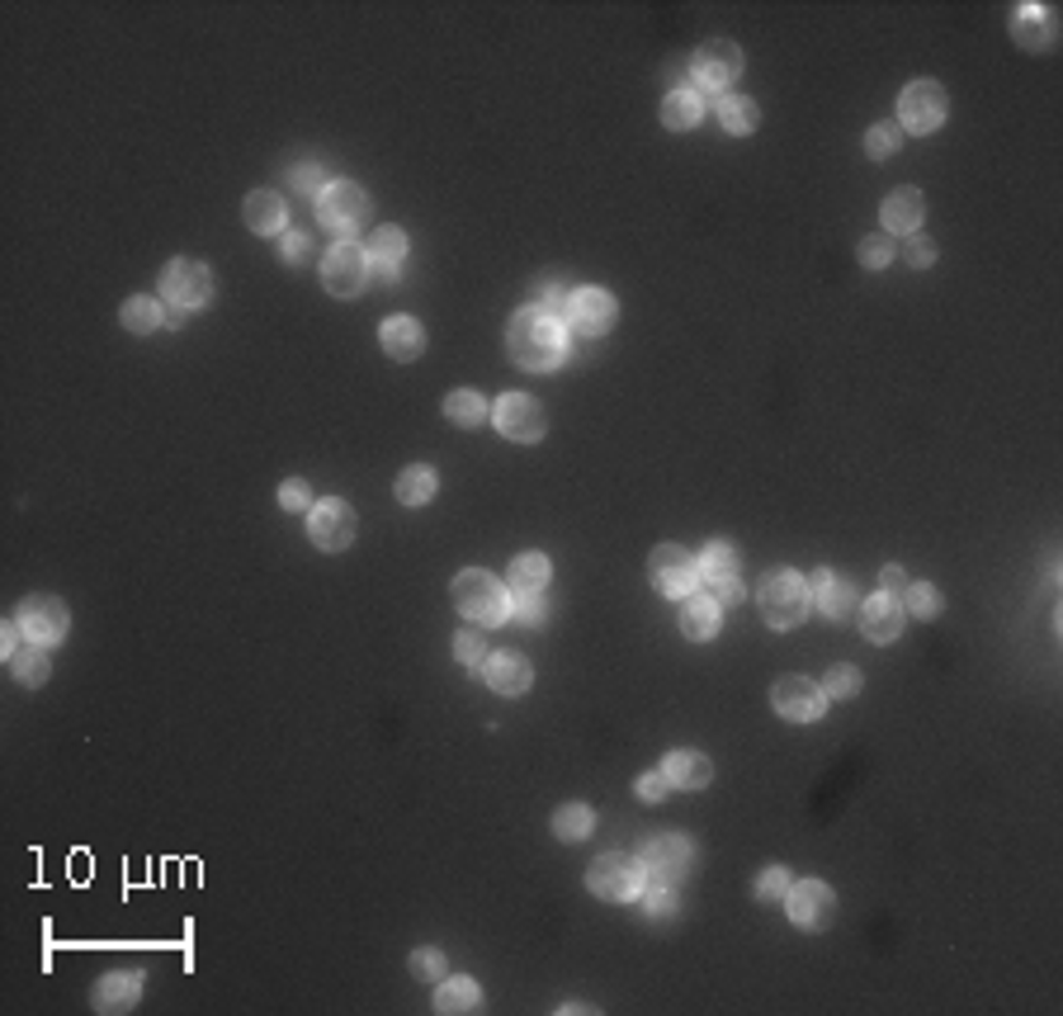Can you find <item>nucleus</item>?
I'll return each instance as SVG.
<instances>
[{
  "instance_id": "40",
  "label": "nucleus",
  "mask_w": 1063,
  "mask_h": 1016,
  "mask_svg": "<svg viewBox=\"0 0 1063 1016\" xmlns=\"http://www.w3.org/2000/svg\"><path fill=\"white\" fill-rule=\"evenodd\" d=\"M823 695L827 700H856L860 695V671L856 667H846V662H837L823 677Z\"/></svg>"
},
{
  "instance_id": "35",
  "label": "nucleus",
  "mask_w": 1063,
  "mask_h": 1016,
  "mask_svg": "<svg viewBox=\"0 0 1063 1016\" xmlns=\"http://www.w3.org/2000/svg\"><path fill=\"white\" fill-rule=\"evenodd\" d=\"M444 417H450L454 426H482V421H487V403H482V393H473V389H454L450 397H444Z\"/></svg>"
},
{
  "instance_id": "30",
  "label": "nucleus",
  "mask_w": 1063,
  "mask_h": 1016,
  "mask_svg": "<svg viewBox=\"0 0 1063 1016\" xmlns=\"http://www.w3.org/2000/svg\"><path fill=\"white\" fill-rule=\"evenodd\" d=\"M700 577H705L709 586L714 582H732L738 577V549H732L728 539H714V543H705V553H700Z\"/></svg>"
},
{
  "instance_id": "17",
  "label": "nucleus",
  "mask_w": 1063,
  "mask_h": 1016,
  "mask_svg": "<svg viewBox=\"0 0 1063 1016\" xmlns=\"http://www.w3.org/2000/svg\"><path fill=\"white\" fill-rule=\"evenodd\" d=\"M903 624H908V606H903L898 596H870L865 606H860V634H865L870 643H894L903 634Z\"/></svg>"
},
{
  "instance_id": "51",
  "label": "nucleus",
  "mask_w": 1063,
  "mask_h": 1016,
  "mask_svg": "<svg viewBox=\"0 0 1063 1016\" xmlns=\"http://www.w3.org/2000/svg\"><path fill=\"white\" fill-rule=\"evenodd\" d=\"M908 261H912V265H931V261H936V241L912 232V241H908Z\"/></svg>"
},
{
  "instance_id": "27",
  "label": "nucleus",
  "mask_w": 1063,
  "mask_h": 1016,
  "mask_svg": "<svg viewBox=\"0 0 1063 1016\" xmlns=\"http://www.w3.org/2000/svg\"><path fill=\"white\" fill-rule=\"evenodd\" d=\"M700 119H705V95L695 91V85H681V91H671L662 99V123L677 128V133H685V128H695Z\"/></svg>"
},
{
  "instance_id": "47",
  "label": "nucleus",
  "mask_w": 1063,
  "mask_h": 1016,
  "mask_svg": "<svg viewBox=\"0 0 1063 1016\" xmlns=\"http://www.w3.org/2000/svg\"><path fill=\"white\" fill-rule=\"evenodd\" d=\"M511 614L521 624H544V600L539 596H525V591H511Z\"/></svg>"
},
{
  "instance_id": "28",
  "label": "nucleus",
  "mask_w": 1063,
  "mask_h": 1016,
  "mask_svg": "<svg viewBox=\"0 0 1063 1016\" xmlns=\"http://www.w3.org/2000/svg\"><path fill=\"white\" fill-rule=\"evenodd\" d=\"M247 227L255 237H275L279 227H284V199L279 194H270V190H255V194H247Z\"/></svg>"
},
{
  "instance_id": "26",
  "label": "nucleus",
  "mask_w": 1063,
  "mask_h": 1016,
  "mask_svg": "<svg viewBox=\"0 0 1063 1016\" xmlns=\"http://www.w3.org/2000/svg\"><path fill=\"white\" fill-rule=\"evenodd\" d=\"M922 213H927V199H922V190H894L884 199V227L888 232H917V223H922Z\"/></svg>"
},
{
  "instance_id": "8",
  "label": "nucleus",
  "mask_w": 1063,
  "mask_h": 1016,
  "mask_svg": "<svg viewBox=\"0 0 1063 1016\" xmlns=\"http://www.w3.org/2000/svg\"><path fill=\"white\" fill-rule=\"evenodd\" d=\"M648 577H653V586L662 596L685 600L695 591V582H700V567H695V558L685 553L681 543H657L653 558H648Z\"/></svg>"
},
{
  "instance_id": "32",
  "label": "nucleus",
  "mask_w": 1063,
  "mask_h": 1016,
  "mask_svg": "<svg viewBox=\"0 0 1063 1016\" xmlns=\"http://www.w3.org/2000/svg\"><path fill=\"white\" fill-rule=\"evenodd\" d=\"M718 123H724V133H752V128L761 123V109L752 105L747 95H718Z\"/></svg>"
},
{
  "instance_id": "21",
  "label": "nucleus",
  "mask_w": 1063,
  "mask_h": 1016,
  "mask_svg": "<svg viewBox=\"0 0 1063 1016\" xmlns=\"http://www.w3.org/2000/svg\"><path fill=\"white\" fill-rule=\"evenodd\" d=\"M662 776L671 780V790H705V785L714 780V762L705 752H695V748H681V752H671L662 762Z\"/></svg>"
},
{
  "instance_id": "25",
  "label": "nucleus",
  "mask_w": 1063,
  "mask_h": 1016,
  "mask_svg": "<svg viewBox=\"0 0 1063 1016\" xmlns=\"http://www.w3.org/2000/svg\"><path fill=\"white\" fill-rule=\"evenodd\" d=\"M718 624H724V614H718V600L714 596H685L681 606V634L695 638V643H709L718 634Z\"/></svg>"
},
{
  "instance_id": "39",
  "label": "nucleus",
  "mask_w": 1063,
  "mask_h": 1016,
  "mask_svg": "<svg viewBox=\"0 0 1063 1016\" xmlns=\"http://www.w3.org/2000/svg\"><path fill=\"white\" fill-rule=\"evenodd\" d=\"M677 908H681V898L671 889V880H653L648 894H643V912L657 922H667V918H677Z\"/></svg>"
},
{
  "instance_id": "55",
  "label": "nucleus",
  "mask_w": 1063,
  "mask_h": 1016,
  "mask_svg": "<svg viewBox=\"0 0 1063 1016\" xmlns=\"http://www.w3.org/2000/svg\"><path fill=\"white\" fill-rule=\"evenodd\" d=\"M884 586H888V596H903V591H908V572L888 563V567H884Z\"/></svg>"
},
{
  "instance_id": "31",
  "label": "nucleus",
  "mask_w": 1063,
  "mask_h": 1016,
  "mask_svg": "<svg viewBox=\"0 0 1063 1016\" xmlns=\"http://www.w3.org/2000/svg\"><path fill=\"white\" fill-rule=\"evenodd\" d=\"M430 497H435V468L426 464H411L397 474V502L402 506H426Z\"/></svg>"
},
{
  "instance_id": "36",
  "label": "nucleus",
  "mask_w": 1063,
  "mask_h": 1016,
  "mask_svg": "<svg viewBox=\"0 0 1063 1016\" xmlns=\"http://www.w3.org/2000/svg\"><path fill=\"white\" fill-rule=\"evenodd\" d=\"M10 671L20 685H43L48 681V657H43V643H28V648H20L10 657Z\"/></svg>"
},
{
  "instance_id": "41",
  "label": "nucleus",
  "mask_w": 1063,
  "mask_h": 1016,
  "mask_svg": "<svg viewBox=\"0 0 1063 1016\" xmlns=\"http://www.w3.org/2000/svg\"><path fill=\"white\" fill-rule=\"evenodd\" d=\"M903 147V128L898 123H874L865 133V152L874 156V162H884V156H894Z\"/></svg>"
},
{
  "instance_id": "2",
  "label": "nucleus",
  "mask_w": 1063,
  "mask_h": 1016,
  "mask_svg": "<svg viewBox=\"0 0 1063 1016\" xmlns=\"http://www.w3.org/2000/svg\"><path fill=\"white\" fill-rule=\"evenodd\" d=\"M454 606L473 624H501V620H511V586L497 582L482 567H468L454 577Z\"/></svg>"
},
{
  "instance_id": "42",
  "label": "nucleus",
  "mask_w": 1063,
  "mask_h": 1016,
  "mask_svg": "<svg viewBox=\"0 0 1063 1016\" xmlns=\"http://www.w3.org/2000/svg\"><path fill=\"white\" fill-rule=\"evenodd\" d=\"M908 606L917 620H936L941 614V591L931 582H908Z\"/></svg>"
},
{
  "instance_id": "53",
  "label": "nucleus",
  "mask_w": 1063,
  "mask_h": 1016,
  "mask_svg": "<svg viewBox=\"0 0 1063 1016\" xmlns=\"http://www.w3.org/2000/svg\"><path fill=\"white\" fill-rule=\"evenodd\" d=\"M303 255H308V237L303 232H284V261L298 265Z\"/></svg>"
},
{
  "instance_id": "7",
  "label": "nucleus",
  "mask_w": 1063,
  "mask_h": 1016,
  "mask_svg": "<svg viewBox=\"0 0 1063 1016\" xmlns=\"http://www.w3.org/2000/svg\"><path fill=\"white\" fill-rule=\"evenodd\" d=\"M586 889L596 898H614V904H629V898L643 894V865L629 861V856H600L586 870Z\"/></svg>"
},
{
  "instance_id": "46",
  "label": "nucleus",
  "mask_w": 1063,
  "mask_h": 1016,
  "mask_svg": "<svg viewBox=\"0 0 1063 1016\" xmlns=\"http://www.w3.org/2000/svg\"><path fill=\"white\" fill-rule=\"evenodd\" d=\"M411 975H416V979H444V955H440L435 946L411 951Z\"/></svg>"
},
{
  "instance_id": "22",
  "label": "nucleus",
  "mask_w": 1063,
  "mask_h": 1016,
  "mask_svg": "<svg viewBox=\"0 0 1063 1016\" xmlns=\"http://www.w3.org/2000/svg\"><path fill=\"white\" fill-rule=\"evenodd\" d=\"M379 340H383V350L393 355V360H421V350H426V326L416 322V318H387V322L379 326Z\"/></svg>"
},
{
  "instance_id": "45",
  "label": "nucleus",
  "mask_w": 1063,
  "mask_h": 1016,
  "mask_svg": "<svg viewBox=\"0 0 1063 1016\" xmlns=\"http://www.w3.org/2000/svg\"><path fill=\"white\" fill-rule=\"evenodd\" d=\"M454 657H458L464 667H482V662H487V643H482V634H473V629H468V634H458V638H454Z\"/></svg>"
},
{
  "instance_id": "20",
  "label": "nucleus",
  "mask_w": 1063,
  "mask_h": 1016,
  "mask_svg": "<svg viewBox=\"0 0 1063 1016\" xmlns=\"http://www.w3.org/2000/svg\"><path fill=\"white\" fill-rule=\"evenodd\" d=\"M691 841L685 837H677V833H667V837H657L653 847H648V856H643V865H648V875L653 880H677V875H685L691 870Z\"/></svg>"
},
{
  "instance_id": "11",
  "label": "nucleus",
  "mask_w": 1063,
  "mask_h": 1016,
  "mask_svg": "<svg viewBox=\"0 0 1063 1016\" xmlns=\"http://www.w3.org/2000/svg\"><path fill=\"white\" fill-rule=\"evenodd\" d=\"M691 71H695V85H705V91H728V85L742 76V48L728 38L700 43L695 57H691Z\"/></svg>"
},
{
  "instance_id": "44",
  "label": "nucleus",
  "mask_w": 1063,
  "mask_h": 1016,
  "mask_svg": "<svg viewBox=\"0 0 1063 1016\" xmlns=\"http://www.w3.org/2000/svg\"><path fill=\"white\" fill-rule=\"evenodd\" d=\"M888 261H894V241H888V237H865V241H860V265H865V270H884Z\"/></svg>"
},
{
  "instance_id": "54",
  "label": "nucleus",
  "mask_w": 1063,
  "mask_h": 1016,
  "mask_svg": "<svg viewBox=\"0 0 1063 1016\" xmlns=\"http://www.w3.org/2000/svg\"><path fill=\"white\" fill-rule=\"evenodd\" d=\"M369 279H379L383 289H393V284H397V265L393 261H369Z\"/></svg>"
},
{
  "instance_id": "12",
  "label": "nucleus",
  "mask_w": 1063,
  "mask_h": 1016,
  "mask_svg": "<svg viewBox=\"0 0 1063 1016\" xmlns=\"http://www.w3.org/2000/svg\"><path fill=\"white\" fill-rule=\"evenodd\" d=\"M497 431L515 440V445H535L549 431V421H544V407L529 393H506L497 397Z\"/></svg>"
},
{
  "instance_id": "9",
  "label": "nucleus",
  "mask_w": 1063,
  "mask_h": 1016,
  "mask_svg": "<svg viewBox=\"0 0 1063 1016\" xmlns=\"http://www.w3.org/2000/svg\"><path fill=\"white\" fill-rule=\"evenodd\" d=\"M162 298H166L170 308H180V312L204 308L208 298H213L208 265H199V261H170L166 275H162Z\"/></svg>"
},
{
  "instance_id": "56",
  "label": "nucleus",
  "mask_w": 1063,
  "mask_h": 1016,
  "mask_svg": "<svg viewBox=\"0 0 1063 1016\" xmlns=\"http://www.w3.org/2000/svg\"><path fill=\"white\" fill-rule=\"evenodd\" d=\"M709 591H714V600H718V606H732V600L742 596V586H738V577H732V582H714Z\"/></svg>"
},
{
  "instance_id": "49",
  "label": "nucleus",
  "mask_w": 1063,
  "mask_h": 1016,
  "mask_svg": "<svg viewBox=\"0 0 1063 1016\" xmlns=\"http://www.w3.org/2000/svg\"><path fill=\"white\" fill-rule=\"evenodd\" d=\"M308 502H312V497H308V482L303 478H289L279 488V506L284 511H308Z\"/></svg>"
},
{
  "instance_id": "6",
  "label": "nucleus",
  "mask_w": 1063,
  "mask_h": 1016,
  "mask_svg": "<svg viewBox=\"0 0 1063 1016\" xmlns=\"http://www.w3.org/2000/svg\"><path fill=\"white\" fill-rule=\"evenodd\" d=\"M365 213H369V194H365V184H355V180H332L318 194L322 227H332V232H341V237H350L355 227L365 223Z\"/></svg>"
},
{
  "instance_id": "38",
  "label": "nucleus",
  "mask_w": 1063,
  "mask_h": 1016,
  "mask_svg": "<svg viewBox=\"0 0 1063 1016\" xmlns=\"http://www.w3.org/2000/svg\"><path fill=\"white\" fill-rule=\"evenodd\" d=\"M402 255H407V232H402V227H379V232L369 237V261L402 265Z\"/></svg>"
},
{
  "instance_id": "18",
  "label": "nucleus",
  "mask_w": 1063,
  "mask_h": 1016,
  "mask_svg": "<svg viewBox=\"0 0 1063 1016\" xmlns=\"http://www.w3.org/2000/svg\"><path fill=\"white\" fill-rule=\"evenodd\" d=\"M478 671L497 695H525L529 685H535V667H529L521 653H497V657H487Z\"/></svg>"
},
{
  "instance_id": "3",
  "label": "nucleus",
  "mask_w": 1063,
  "mask_h": 1016,
  "mask_svg": "<svg viewBox=\"0 0 1063 1016\" xmlns=\"http://www.w3.org/2000/svg\"><path fill=\"white\" fill-rule=\"evenodd\" d=\"M809 582L799 577V572H771L766 582H761V620H766L771 629H795L803 624V614H809Z\"/></svg>"
},
{
  "instance_id": "48",
  "label": "nucleus",
  "mask_w": 1063,
  "mask_h": 1016,
  "mask_svg": "<svg viewBox=\"0 0 1063 1016\" xmlns=\"http://www.w3.org/2000/svg\"><path fill=\"white\" fill-rule=\"evenodd\" d=\"M638 799H648V804H662V799L671 794V780L662 776V770H648V776H638Z\"/></svg>"
},
{
  "instance_id": "19",
  "label": "nucleus",
  "mask_w": 1063,
  "mask_h": 1016,
  "mask_svg": "<svg viewBox=\"0 0 1063 1016\" xmlns=\"http://www.w3.org/2000/svg\"><path fill=\"white\" fill-rule=\"evenodd\" d=\"M809 596L817 600V610H823L827 620H851V614L860 610L856 586H851V582H841V577H832L827 567H823V572H813V577H809Z\"/></svg>"
},
{
  "instance_id": "23",
  "label": "nucleus",
  "mask_w": 1063,
  "mask_h": 1016,
  "mask_svg": "<svg viewBox=\"0 0 1063 1016\" xmlns=\"http://www.w3.org/2000/svg\"><path fill=\"white\" fill-rule=\"evenodd\" d=\"M142 997V975L123 969V975H105L95 983V1012H133Z\"/></svg>"
},
{
  "instance_id": "43",
  "label": "nucleus",
  "mask_w": 1063,
  "mask_h": 1016,
  "mask_svg": "<svg viewBox=\"0 0 1063 1016\" xmlns=\"http://www.w3.org/2000/svg\"><path fill=\"white\" fill-rule=\"evenodd\" d=\"M789 884H795V880H789V870L771 865V870H761V875H756V898H761V904H775V898L789 894Z\"/></svg>"
},
{
  "instance_id": "37",
  "label": "nucleus",
  "mask_w": 1063,
  "mask_h": 1016,
  "mask_svg": "<svg viewBox=\"0 0 1063 1016\" xmlns=\"http://www.w3.org/2000/svg\"><path fill=\"white\" fill-rule=\"evenodd\" d=\"M156 322H166V312L156 308V298H128L123 303V326L128 332H138V336H147V332H156Z\"/></svg>"
},
{
  "instance_id": "15",
  "label": "nucleus",
  "mask_w": 1063,
  "mask_h": 1016,
  "mask_svg": "<svg viewBox=\"0 0 1063 1016\" xmlns=\"http://www.w3.org/2000/svg\"><path fill=\"white\" fill-rule=\"evenodd\" d=\"M14 624L24 629V638L28 643H62L67 638V624H71V614H67V606L57 596H28L24 606H20V614H14Z\"/></svg>"
},
{
  "instance_id": "5",
  "label": "nucleus",
  "mask_w": 1063,
  "mask_h": 1016,
  "mask_svg": "<svg viewBox=\"0 0 1063 1016\" xmlns=\"http://www.w3.org/2000/svg\"><path fill=\"white\" fill-rule=\"evenodd\" d=\"M322 284L332 298H355L369 284V251L350 237L336 241V247L322 255Z\"/></svg>"
},
{
  "instance_id": "16",
  "label": "nucleus",
  "mask_w": 1063,
  "mask_h": 1016,
  "mask_svg": "<svg viewBox=\"0 0 1063 1016\" xmlns=\"http://www.w3.org/2000/svg\"><path fill=\"white\" fill-rule=\"evenodd\" d=\"M614 318H620V303H614L606 289H577L568 303V322H572V332H582V336H606L614 326Z\"/></svg>"
},
{
  "instance_id": "33",
  "label": "nucleus",
  "mask_w": 1063,
  "mask_h": 1016,
  "mask_svg": "<svg viewBox=\"0 0 1063 1016\" xmlns=\"http://www.w3.org/2000/svg\"><path fill=\"white\" fill-rule=\"evenodd\" d=\"M482 1003V989L473 979H444L440 983V997H435V1012H444V1016H454V1012H473Z\"/></svg>"
},
{
  "instance_id": "13",
  "label": "nucleus",
  "mask_w": 1063,
  "mask_h": 1016,
  "mask_svg": "<svg viewBox=\"0 0 1063 1016\" xmlns=\"http://www.w3.org/2000/svg\"><path fill=\"white\" fill-rule=\"evenodd\" d=\"M785 908H789V918H795V927H803V932H823V927L837 918V894H832L823 880H799V884H789Z\"/></svg>"
},
{
  "instance_id": "4",
  "label": "nucleus",
  "mask_w": 1063,
  "mask_h": 1016,
  "mask_svg": "<svg viewBox=\"0 0 1063 1016\" xmlns=\"http://www.w3.org/2000/svg\"><path fill=\"white\" fill-rule=\"evenodd\" d=\"M951 113V99H945L941 81H912L908 91L898 95V128L903 133H936Z\"/></svg>"
},
{
  "instance_id": "50",
  "label": "nucleus",
  "mask_w": 1063,
  "mask_h": 1016,
  "mask_svg": "<svg viewBox=\"0 0 1063 1016\" xmlns=\"http://www.w3.org/2000/svg\"><path fill=\"white\" fill-rule=\"evenodd\" d=\"M572 303V289L563 279H544V298H539V308H549V312H563Z\"/></svg>"
},
{
  "instance_id": "14",
  "label": "nucleus",
  "mask_w": 1063,
  "mask_h": 1016,
  "mask_svg": "<svg viewBox=\"0 0 1063 1016\" xmlns=\"http://www.w3.org/2000/svg\"><path fill=\"white\" fill-rule=\"evenodd\" d=\"M308 535L318 543L322 553H341L355 543V511L341 502V497H326V502L312 506L308 515Z\"/></svg>"
},
{
  "instance_id": "24",
  "label": "nucleus",
  "mask_w": 1063,
  "mask_h": 1016,
  "mask_svg": "<svg viewBox=\"0 0 1063 1016\" xmlns=\"http://www.w3.org/2000/svg\"><path fill=\"white\" fill-rule=\"evenodd\" d=\"M1012 38L1022 43V48H1030V52H1044L1054 43L1050 10H1044V5H1016V14H1012Z\"/></svg>"
},
{
  "instance_id": "10",
  "label": "nucleus",
  "mask_w": 1063,
  "mask_h": 1016,
  "mask_svg": "<svg viewBox=\"0 0 1063 1016\" xmlns=\"http://www.w3.org/2000/svg\"><path fill=\"white\" fill-rule=\"evenodd\" d=\"M771 705L789 724H813V719H823L827 695H823V685L809 681V677H780L771 685Z\"/></svg>"
},
{
  "instance_id": "52",
  "label": "nucleus",
  "mask_w": 1063,
  "mask_h": 1016,
  "mask_svg": "<svg viewBox=\"0 0 1063 1016\" xmlns=\"http://www.w3.org/2000/svg\"><path fill=\"white\" fill-rule=\"evenodd\" d=\"M294 184H298V190H303V194H322V190H326V184H322V170H318V166H298V170H294Z\"/></svg>"
},
{
  "instance_id": "34",
  "label": "nucleus",
  "mask_w": 1063,
  "mask_h": 1016,
  "mask_svg": "<svg viewBox=\"0 0 1063 1016\" xmlns=\"http://www.w3.org/2000/svg\"><path fill=\"white\" fill-rule=\"evenodd\" d=\"M592 827H596V818H592V809H586V804H563L553 813V837L558 841H586V837H592Z\"/></svg>"
},
{
  "instance_id": "1",
  "label": "nucleus",
  "mask_w": 1063,
  "mask_h": 1016,
  "mask_svg": "<svg viewBox=\"0 0 1063 1016\" xmlns=\"http://www.w3.org/2000/svg\"><path fill=\"white\" fill-rule=\"evenodd\" d=\"M506 350L511 360L521 369H553L563 364L568 355V332H563V318L549 308H521L506 326Z\"/></svg>"
},
{
  "instance_id": "57",
  "label": "nucleus",
  "mask_w": 1063,
  "mask_h": 1016,
  "mask_svg": "<svg viewBox=\"0 0 1063 1016\" xmlns=\"http://www.w3.org/2000/svg\"><path fill=\"white\" fill-rule=\"evenodd\" d=\"M20 634H24L20 624H5V629H0V653H5V657L20 653Z\"/></svg>"
},
{
  "instance_id": "29",
  "label": "nucleus",
  "mask_w": 1063,
  "mask_h": 1016,
  "mask_svg": "<svg viewBox=\"0 0 1063 1016\" xmlns=\"http://www.w3.org/2000/svg\"><path fill=\"white\" fill-rule=\"evenodd\" d=\"M549 572H553V563L544 553H521L506 572V586L511 591H525V596H539L544 586H549Z\"/></svg>"
}]
</instances>
